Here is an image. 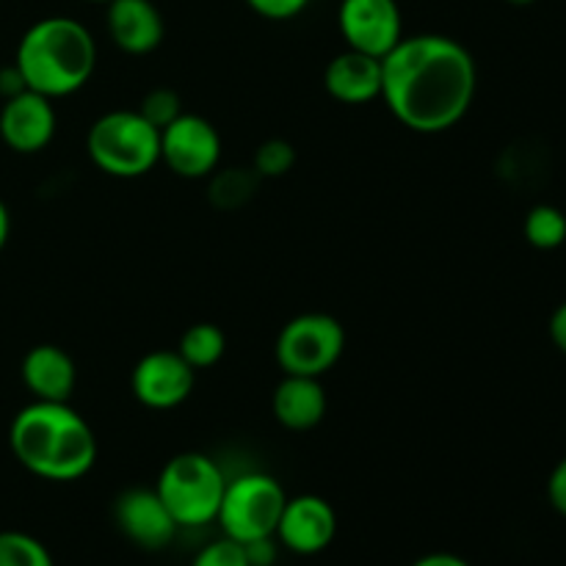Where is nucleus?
I'll use <instances>...</instances> for the list:
<instances>
[{"label":"nucleus","mask_w":566,"mask_h":566,"mask_svg":"<svg viewBox=\"0 0 566 566\" xmlns=\"http://www.w3.org/2000/svg\"><path fill=\"white\" fill-rule=\"evenodd\" d=\"M479 92V66L459 39L403 36L381 59V97L407 130L437 136L468 116Z\"/></svg>","instance_id":"obj_1"},{"label":"nucleus","mask_w":566,"mask_h":566,"mask_svg":"<svg viewBox=\"0 0 566 566\" xmlns=\"http://www.w3.org/2000/svg\"><path fill=\"white\" fill-rule=\"evenodd\" d=\"M9 446L17 462L36 479L77 481L97 462V437L70 401H31L14 415Z\"/></svg>","instance_id":"obj_2"},{"label":"nucleus","mask_w":566,"mask_h":566,"mask_svg":"<svg viewBox=\"0 0 566 566\" xmlns=\"http://www.w3.org/2000/svg\"><path fill=\"white\" fill-rule=\"evenodd\" d=\"M14 66L31 92L50 99L81 92L97 66V42L75 17H42L22 33Z\"/></svg>","instance_id":"obj_3"},{"label":"nucleus","mask_w":566,"mask_h":566,"mask_svg":"<svg viewBox=\"0 0 566 566\" xmlns=\"http://www.w3.org/2000/svg\"><path fill=\"white\" fill-rule=\"evenodd\" d=\"M86 149L92 164L116 180H136L160 164V130L127 108L108 111L88 127Z\"/></svg>","instance_id":"obj_4"},{"label":"nucleus","mask_w":566,"mask_h":566,"mask_svg":"<svg viewBox=\"0 0 566 566\" xmlns=\"http://www.w3.org/2000/svg\"><path fill=\"white\" fill-rule=\"evenodd\" d=\"M224 490V470L216 464V459L199 451L171 457L155 481V492L180 528H205L216 523Z\"/></svg>","instance_id":"obj_5"},{"label":"nucleus","mask_w":566,"mask_h":566,"mask_svg":"<svg viewBox=\"0 0 566 566\" xmlns=\"http://www.w3.org/2000/svg\"><path fill=\"white\" fill-rule=\"evenodd\" d=\"M285 503L287 492L274 475L243 473L238 479H227L216 523L221 525V534L247 545V542L276 534Z\"/></svg>","instance_id":"obj_6"},{"label":"nucleus","mask_w":566,"mask_h":566,"mask_svg":"<svg viewBox=\"0 0 566 566\" xmlns=\"http://www.w3.org/2000/svg\"><path fill=\"white\" fill-rule=\"evenodd\" d=\"M346 352V329L335 315L302 313L276 335L274 357L285 374L321 379L340 363Z\"/></svg>","instance_id":"obj_7"},{"label":"nucleus","mask_w":566,"mask_h":566,"mask_svg":"<svg viewBox=\"0 0 566 566\" xmlns=\"http://www.w3.org/2000/svg\"><path fill=\"white\" fill-rule=\"evenodd\" d=\"M221 136L210 119L182 111L160 130V164L182 180H202L219 169Z\"/></svg>","instance_id":"obj_8"},{"label":"nucleus","mask_w":566,"mask_h":566,"mask_svg":"<svg viewBox=\"0 0 566 566\" xmlns=\"http://www.w3.org/2000/svg\"><path fill=\"white\" fill-rule=\"evenodd\" d=\"M337 28L348 50L385 59L403 39V17L398 0H340Z\"/></svg>","instance_id":"obj_9"},{"label":"nucleus","mask_w":566,"mask_h":566,"mask_svg":"<svg viewBox=\"0 0 566 566\" xmlns=\"http://www.w3.org/2000/svg\"><path fill=\"white\" fill-rule=\"evenodd\" d=\"M197 385V370L171 348L144 354L130 374L133 396L142 407L166 412L188 401Z\"/></svg>","instance_id":"obj_10"},{"label":"nucleus","mask_w":566,"mask_h":566,"mask_svg":"<svg viewBox=\"0 0 566 566\" xmlns=\"http://www.w3.org/2000/svg\"><path fill=\"white\" fill-rule=\"evenodd\" d=\"M114 523L122 536L142 551H164L180 531L155 486H130L122 492L114 503Z\"/></svg>","instance_id":"obj_11"},{"label":"nucleus","mask_w":566,"mask_h":566,"mask_svg":"<svg viewBox=\"0 0 566 566\" xmlns=\"http://www.w3.org/2000/svg\"><path fill=\"white\" fill-rule=\"evenodd\" d=\"M337 514L321 495L287 497L276 523V542L296 556H315L335 542Z\"/></svg>","instance_id":"obj_12"},{"label":"nucleus","mask_w":566,"mask_h":566,"mask_svg":"<svg viewBox=\"0 0 566 566\" xmlns=\"http://www.w3.org/2000/svg\"><path fill=\"white\" fill-rule=\"evenodd\" d=\"M55 125L53 99L31 88L9 97L0 108V138L20 155L42 153L53 142Z\"/></svg>","instance_id":"obj_13"},{"label":"nucleus","mask_w":566,"mask_h":566,"mask_svg":"<svg viewBox=\"0 0 566 566\" xmlns=\"http://www.w3.org/2000/svg\"><path fill=\"white\" fill-rule=\"evenodd\" d=\"M108 36L122 53L147 55L164 42V17L153 0H108Z\"/></svg>","instance_id":"obj_14"},{"label":"nucleus","mask_w":566,"mask_h":566,"mask_svg":"<svg viewBox=\"0 0 566 566\" xmlns=\"http://www.w3.org/2000/svg\"><path fill=\"white\" fill-rule=\"evenodd\" d=\"M20 374L33 401H70L77 385L75 359L53 343L33 346L22 359Z\"/></svg>","instance_id":"obj_15"},{"label":"nucleus","mask_w":566,"mask_h":566,"mask_svg":"<svg viewBox=\"0 0 566 566\" xmlns=\"http://www.w3.org/2000/svg\"><path fill=\"white\" fill-rule=\"evenodd\" d=\"M324 88L343 105H365L381 97V59L343 50L326 64Z\"/></svg>","instance_id":"obj_16"},{"label":"nucleus","mask_w":566,"mask_h":566,"mask_svg":"<svg viewBox=\"0 0 566 566\" xmlns=\"http://www.w3.org/2000/svg\"><path fill=\"white\" fill-rule=\"evenodd\" d=\"M326 390L315 376L285 374L271 396V412L274 420L287 431H310L324 420Z\"/></svg>","instance_id":"obj_17"},{"label":"nucleus","mask_w":566,"mask_h":566,"mask_svg":"<svg viewBox=\"0 0 566 566\" xmlns=\"http://www.w3.org/2000/svg\"><path fill=\"white\" fill-rule=\"evenodd\" d=\"M227 352V335L221 332V326L208 324H193L182 332L180 346H177V354L191 365L193 370L213 368V365L221 363Z\"/></svg>","instance_id":"obj_18"},{"label":"nucleus","mask_w":566,"mask_h":566,"mask_svg":"<svg viewBox=\"0 0 566 566\" xmlns=\"http://www.w3.org/2000/svg\"><path fill=\"white\" fill-rule=\"evenodd\" d=\"M523 232L531 247L553 252L566 243V213L556 205H534L525 216Z\"/></svg>","instance_id":"obj_19"},{"label":"nucleus","mask_w":566,"mask_h":566,"mask_svg":"<svg viewBox=\"0 0 566 566\" xmlns=\"http://www.w3.org/2000/svg\"><path fill=\"white\" fill-rule=\"evenodd\" d=\"M260 177L254 169H216L210 175V202L221 210L241 208L252 199Z\"/></svg>","instance_id":"obj_20"},{"label":"nucleus","mask_w":566,"mask_h":566,"mask_svg":"<svg viewBox=\"0 0 566 566\" xmlns=\"http://www.w3.org/2000/svg\"><path fill=\"white\" fill-rule=\"evenodd\" d=\"M0 566H55L48 547L22 531H0Z\"/></svg>","instance_id":"obj_21"},{"label":"nucleus","mask_w":566,"mask_h":566,"mask_svg":"<svg viewBox=\"0 0 566 566\" xmlns=\"http://www.w3.org/2000/svg\"><path fill=\"white\" fill-rule=\"evenodd\" d=\"M296 166V149L285 138H269L254 149L252 169L260 180H276L285 177Z\"/></svg>","instance_id":"obj_22"},{"label":"nucleus","mask_w":566,"mask_h":566,"mask_svg":"<svg viewBox=\"0 0 566 566\" xmlns=\"http://www.w3.org/2000/svg\"><path fill=\"white\" fill-rule=\"evenodd\" d=\"M138 114L155 125L158 130H164L166 125L177 119L182 114V103H180V94L169 86H158V88H149L147 94L142 97V105H138Z\"/></svg>","instance_id":"obj_23"},{"label":"nucleus","mask_w":566,"mask_h":566,"mask_svg":"<svg viewBox=\"0 0 566 566\" xmlns=\"http://www.w3.org/2000/svg\"><path fill=\"white\" fill-rule=\"evenodd\" d=\"M191 566H252V564H249L247 551H243L241 542L221 534V539L208 542V545L193 556Z\"/></svg>","instance_id":"obj_24"},{"label":"nucleus","mask_w":566,"mask_h":566,"mask_svg":"<svg viewBox=\"0 0 566 566\" xmlns=\"http://www.w3.org/2000/svg\"><path fill=\"white\" fill-rule=\"evenodd\" d=\"M249 9L258 17L271 22H285L296 20L304 9L310 6V0H247Z\"/></svg>","instance_id":"obj_25"},{"label":"nucleus","mask_w":566,"mask_h":566,"mask_svg":"<svg viewBox=\"0 0 566 566\" xmlns=\"http://www.w3.org/2000/svg\"><path fill=\"white\" fill-rule=\"evenodd\" d=\"M547 501H551L553 512L566 517V457L553 468L551 479H547Z\"/></svg>","instance_id":"obj_26"},{"label":"nucleus","mask_w":566,"mask_h":566,"mask_svg":"<svg viewBox=\"0 0 566 566\" xmlns=\"http://www.w3.org/2000/svg\"><path fill=\"white\" fill-rule=\"evenodd\" d=\"M276 536H263V539H254L243 545L247 551V558L252 566H274L276 562Z\"/></svg>","instance_id":"obj_27"},{"label":"nucleus","mask_w":566,"mask_h":566,"mask_svg":"<svg viewBox=\"0 0 566 566\" xmlns=\"http://www.w3.org/2000/svg\"><path fill=\"white\" fill-rule=\"evenodd\" d=\"M547 332H551L553 346L566 357V302L558 304L551 315V324H547Z\"/></svg>","instance_id":"obj_28"},{"label":"nucleus","mask_w":566,"mask_h":566,"mask_svg":"<svg viewBox=\"0 0 566 566\" xmlns=\"http://www.w3.org/2000/svg\"><path fill=\"white\" fill-rule=\"evenodd\" d=\"M409 566H473L468 558L457 556V553H426L420 556L418 562H412Z\"/></svg>","instance_id":"obj_29"},{"label":"nucleus","mask_w":566,"mask_h":566,"mask_svg":"<svg viewBox=\"0 0 566 566\" xmlns=\"http://www.w3.org/2000/svg\"><path fill=\"white\" fill-rule=\"evenodd\" d=\"M9 232H11V216H9V208H6V205L0 202V252H3L6 241H9Z\"/></svg>","instance_id":"obj_30"},{"label":"nucleus","mask_w":566,"mask_h":566,"mask_svg":"<svg viewBox=\"0 0 566 566\" xmlns=\"http://www.w3.org/2000/svg\"><path fill=\"white\" fill-rule=\"evenodd\" d=\"M506 3H512V6H534L536 0H506Z\"/></svg>","instance_id":"obj_31"},{"label":"nucleus","mask_w":566,"mask_h":566,"mask_svg":"<svg viewBox=\"0 0 566 566\" xmlns=\"http://www.w3.org/2000/svg\"><path fill=\"white\" fill-rule=\"evenodd\" d=\"M92 3H108V0H92Z\"/></svg>","instance_id":"obj_32"}]
</instances>
